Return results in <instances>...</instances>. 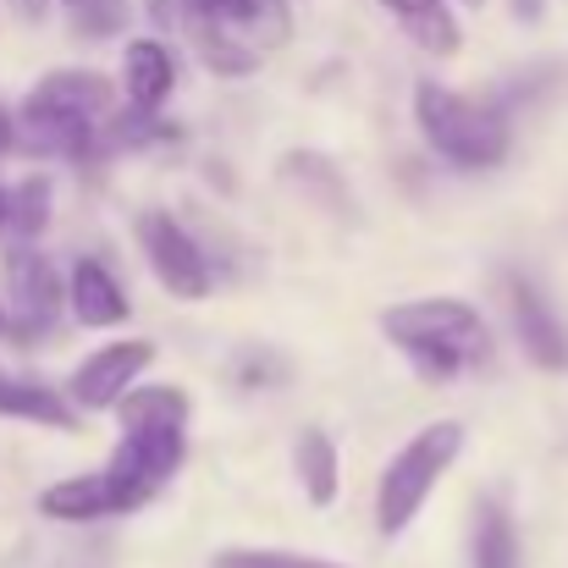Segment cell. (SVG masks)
Instances as JSON below:
<instances>
[{
	"instance_id": "obj_9",
	"label": "cell",
	"mask_w": 568,
	"mask_h": 568,
	"mask_svg": "<svg viewBox=\"0 0 568 568\" xmlns=\"http://www.w3.org/2000/svg\"><path fill=\"white\" fill-rule=\"evenodd\" d=\"M155 365V343H144V337H128V343H100L78 371L67 381V397L78 403V408H116L139 376Z\"/></svg>"
},
{
	"instance_id": "obj_4",
	"label": "cell",
	"mask_w": 568,
	"mask_h": 568,
	"mask_svg": "<svg viewBox=\"0 0 568 568\" xmlns=\"http://www.w3.org/2000/svg\"><path fill=\"white\" fill-rule=\"evenodd\" d=\"M414 122H419L425 144L458 172H491V166L508 161V144H514L508 116L497 105L453 94L430 78L414 89Z\"/></svg>"
},
{
	"instance_id": "obj_8",
	"label": "cell",
	"mask_w": 568,
	"mask_h": 568,
	"mask_svg": "<svg viewBox=\"0 0 568 568\" xmlns=\"http://www.w3.org/2000/svg\"><path fill=\"white\" fill-rule=\"evenodd\" d=\"M6 298H11V337H44L67 304V287L33 243H17L6 254Z\"/></svg>"
},
{
	"instance_id": "obj_16",
	"label": "cell",
	"mask_w": 568,
	"mask_h": 568,
	"mask_svg": "<svg viewBox=\"0 0 568 568\" xmlns=\"http://www.w3.org/2000/svg\"><path fill=\"white\" fill-rule=\"evenodd\" d=\"M469 568H525L519 552V530L508 519V508L497 497H486L475 508V525H469Z\"/></svg>"
},
{
	"instance_id": "obj_21",
	"label": "cell",
	"mask_w": 568,
	"mask_h": 568,
	"mask_svg": "<svg viewBox=\"0 0 568 568\" xmlns=\"http://www.w3.org/2000/svg\"><path fill=\"white\" fill-rule=\"evenodd\" d=\"M72 22H78V33L105 39V33H116L128 22V0H78L72 6Z\"/></svg>"
},
{
	"instance_id": "obj_19",
	"label": "cell",
	"mask_w": 568,
	"mask_h": 568,
	"mask_svg": "<svg viewBox=\"0 0 568 568\" xmlns=\"http://www.w3.org/2000/svg\"><path fill=\"white\" fill-rule=\"evenodd\" d=\"M210 568H348L337 558H315V552H287V547H226L215 552Z\"/></svg>"
},
{
	"instance_id": "obj_17",
	"label": "cell",
	"mask_w": 568,
	"mask_h": 568,
	"mask_svg": "<svg viewBox=\"0 0 568 568\" xmlns=\"http://www.w3.org/2000/svg\"><path fill=\"white\" fill-rule=\"evenodd\" d=\"M293 469H298V486L315 508H332L337 491H343V458H337V442L326 430H304L298 447H293Z\"/></svg>"
},
{
	"instance_id": "obj_12",
	"label": "cell",
	"mask_w": 568,
	"mask_h": 568,
	"mask_svg": "<svg viewBox=\"0 0 568 568\" xmlns=\"http://www.w3.org/2000/svg\"><path fill=\"white\" fill-rule=\"evenodd\" d=\"M67 310H72V321H83V326H94V332H111V326H122V321L133 315L122 282H116L111 265H100V260H78V265H72Z\"/></svg>"
},
{
	"instance_id": "obj_10",
	"label": "cell",
	"mask_w": 568,
	"mask_h": 568,
	"mask_svg": "<svg viewBox=\"0 0 568 568\" xmlns=\"http://www.w3.org/2000/svg\"><path fill=\"white\" fill-rule=\"evenodd\" d=\"M508 310H514V332H519L530 365L568 371V332H564V321L552 315V304L541 298V287L525 282V276H508Z\"/></svg>"
},
{
	"instance_id": "obj_23",
	"label": "cell",
	"mask_w": 568,
	"mask_h": 568,
	"mask_svg": "<svg viewBox=\"0 0 568 568\" xmlns=\"http://www.w3.org/2000/svg\"><path fill=\"white\" fill-rule=\"evenodd\" d=\"M11 226V189H0V232Z\"/></svg>"
},
{
	"instance_id": "obj_27",
	"label": "cell",
	"mask_w": 568,
	"mask_h": 568,
	"mask_svg": "<svg viewBox=\"0 0 568 568\" xmlns=\"http://www.w3.org/2000/svg\"><path fill=\"white\" fill-rule=\"evenodd\" d=\"M67 6H78V0H67Z\"/></svg>"
},
{
	"instance_id": "obj_1",
	"label": "cell",
	"mask_w": 568,
	"mask_h": 568,
	"mask_svg": "<svg viewBox=\"0 0 568 568\" xmlns=\"http://www.w3.org/2000/svg\"><path fill=\"white\" fill-rule=\"evenodd\" d=\"M111 105H116V94L100 72H83V67L44 72L11 116L17 144L44 161H83L100 144V133L111 128Z\"/></svg>"
},
{
	"instance_id": "obj_26",
	"label": "cell",
	"mask_w": 568,
	"mask_h": 568,
	"mask_svg": "<svg viewBox=\"0 0 568 568\" xmlns=\"http://www.w3.org/2000/svg\"><path fill=\"white\" fill-rule=\"evenodd\" d=\"M464 6H486V0H464Z\"/></svg>"
},
{
	"instance_id": "obj_3",
	"label": "cell",
	"mask_w": 568,
	"mask_h": 568,
	"mask_svg": "<svg viewBox=\"0 0 568 568\" xmlns=\"http://www.w3.org/2000/svg\"><path fill=\"white\" fill-rule=\"evenodd\" d=\"M183 28L215 72L243 78L293 33V11L287 0H183Z\"/></svg>"
},
{
	"instance_id": "obj_7",
	"label": "cell",
	"mask_w": 568,
	"mask_h": 568,
	"mask_svg": "<svg viewBox=\"0 0 568 568\" xmlns=\"http://www.w3.org/2000/svg\"><path fill=\"white\" fill-rule=\"evenodd\" d=\"M139 248H144L155 282H161L172 298L193 304V298L210 293V260L199 254L189 226H178L166 210H144V215H139Z\"/></svg>"
},
{
	"instance_id": "obj_14",
	"label": "cell",
	"mask_w": 568,
	"mask_h": 568,
	"mask_svg": "<svg viewBox=\"0 0 568 568\" xmlns=\"http://www.w3.org/2000/svg\"><path fill=\"white\" fill-rule=\"evenodd\" d=\"M381 11L408 33V44L414 50H425V55H458V44H464V28H458V17H453V6L447 0H381Z\"/></svg>"
},
{
	"instance_id": "obj_5",
	"label": "cell",
	"mask_w": 568,
	"mask_h": 568,
	"mask_svg": "<svg viewBox=\"0 0 568 568\" xmlns=\"http://www.w3.org/2000/svg\"><path fill=\"white\" fill-rule=\"evenodd\" d=\"M458 453H464V425H458V419H436V425L414 430V436L392 453V464H386L381 491H376L381 536H403V530L419 519V508L430 503L436 480L458 464Z\"/></svg>"
},
{
	"instance_id": "obj_18",
	"label": "cell",
	"mask_w": 568,
	"mask_h": 568,
	"mask_svg": "<svg viewBox=\"0 0 568 568\" xmlns=\"http://www.w3.org/2000/svg\"><path fill=\"white\" fill-rule=\"evenodd\" d=\"M189 392L178 386H133L122 403H116V419L122 430H139V425H189Z\"/></svg>"
},
{
	"instance_id": "obj_22",
	"label": "cell",
	"mask_w": 568,
	"mask_h": 568,
	"mask_svg": "<svg viewBox=\"0 0 568 568\" xmlns=\"http://www.w3.org/2000/svg\"><path fill=\"white\" fill-rule=\"evenodd\" d=\"M44 6H50V0H17V11H22L28 22H39V17H44Z\"/></svg>"
},
{
	"instance_id": "obj_20",
	"label": "cell",
	"mask_w": 568,
	"mask_h": 568,
	"mask_svg": "<svg viewBox=\"0 0 568 568\" xmlns=\"http://www.w3.org/2000/svg\"><path fill=\"white\" fill-rule=\"evenodd\" d=\"M44 226H50V183H44V178L11 183V237L33 243Z\"/></svg>"
},
{
	"instance_id": "obj_24",
	"label": "cell",
	"mask_w": 568,
	"mask_h": 568,
	"mask_svg": "<svg viewBox=\"0 0 568 568\" xmlns=\"http://www.w3.org/2000/svg\"><path fill=\"white\" fill-rule=\"evenodd\" d=\"M514 6H519V11H525V17H536V11H541V6H536V0H514Z\"/></svg>"
},
{
	"instance_id": "obj_15",
	"label": "cell",
	"mask_w": 568,
	"mask_h": 568,
	"mask_svg": "<svg viewBox=\"0 0 568 568\" xmlns=\"http://www.w3.org/2000/svg\"><path fill=\"white\" fill-rule=\"evenodd\" d=\"M0 419H33L50 430H78V403L67 397V386H44L28 376H0Z\"/></svg>"
},
{
	"instance_id": "obj_25",
	"label": "cell",
	"mask_w": 568,
	"mask_h": 568,
	"mask_svg": "<svg viewBox=\"0 0 568 568\" xmlns=\"http://www.w3.org/2000/svg\"><path fill=\"white\" fill-rule=\"evenodd\" d=\"M0 337H11V310H0Z\"/></svg>"
},
{
	"instance_id": "obj_6",
	"label": "cell",
	"mask_w": 568,
	"mask_h": 568,
	"mask_svg": "<svg viewBox=\"0 0 568 568\" xmlns=\"http://www.w3.org/2000/svg\"><path fill=\"white\" fill-rule=\"evenodd\" d=\"M189 458V425H139L122 430L105 475L116 480V491L128 497V508H144Z\"/></svg>"
},
{
	"instance_id": "obj_11",
	"label": "cell",
	"mask_w": 568,
	"mask_h": 568,
	"mask_svg": "<svg viewBox=\"0 0 568 568\" xmlns=\"http://www.w3.org/2000/svg\"><path fill=\"white\" fill-rule=\"evenodd\" d=\"M39 514L61 519V525H100V519H116V514H133V508L116 491V480L105 469H94V475H72V480L44 486L39 491Z\"/></svg>"
},
{
	"instance_id": "obj_2",
	"label": "cell",
	"mask_w": 568,
	"mask_h": 568,
	"mask_svg": "<svg viewBox=\"0 0 568 568\" xmlns=\"http://www.w3.org/2000/svg\"><path fill=\"white\" fill-rule=\"evenodd\" d=\"M381 332L414 359V371L430 381H447L469 365H480L491 354V332L480 321L475 304L464 298H414V304H392L381 315Z\"/></svg>"
},
{
	"instance_id": "obj_13",
	"label": "cell",
	"mask_w": 568,
	"mask_h": 568,
	"mask_svg": "<svg viewBox=\"0 0 568 568\" xmlns=\"http://www.w3.org/2000/svg\"><path fill=\"white\" fill-rule=\"evenodd\" d=\"M122 89L133 111H161L178 89V61L161 39H133L122 55Z\"/></svg>"
}]
</instances>
